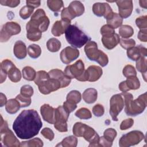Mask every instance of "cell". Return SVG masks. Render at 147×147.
Segmentation results:
<instances>
[{
  "label": "cell",
  "mask_w": 147,
  "mask_h": 147,
  "mask_svg": "<svg viewBox=\"0 0 147 147\" xmlns=\"http://www.w3.org/2000/svg\"><path fill=\"white\" fill-rule=\"evenodd\" d=\"M0 106L2 107L7 103V98L6 96L2 92H1L0 94Z\"/></svg>",
  "instance_id": "cell-60"
},
{
  "label": "cell",
  "mask_w": 147,
  "mask_h": 147,
  "mask_svg": "<svg viewBox=\"0 0 147 147\" xmlns=\"http://www.w3.org/2000/svg\"><path fill=\"white\" fill-rule=\"evenodd\" d=\"M123 75L126 78H127L129 76H136L137 75V72L134 68V67L130 64L126 65L123 69L122 71Z\"/></svg>",
  "instance_id": "cell-47"
},
{
  "label": "cell",
  "mask_w": 147,
  "mask_h": 147,
  "mask_svg": "<svg viewBox=\"0 0 147 147\" xmlns=\"http://www.w3.org/2000/svg\"><path fill=\"white\" fill-rule=\"evenodd\" d=\"M125 82L128 91L130 90H137L140 87V80L136 76L127 77V79L125 80Z\"/></svg>",
  "instance_id": "cell-29"
},
{
  "label": "cell",
  "mask_w": 147,
  "mask_h": 147,
  "mask_svg": "<svg viewBox=\"0 0 147 147\" xmlns=\"http://www.w3.org/2000/svg\"><path fill=\"white\" fill-rule=\"evenodd\" d=\"M117 134V131L113 128H108L105 130L103 133V137L107 141L113 142Z\"/></svg>",
  "instance_id": "cell-43"
},
{
  "label": "cell",
  "mask_w": 147,
  "mask_h": 147,
  "mask_svg": "<svg viewBox=\"0 0 147 147\" xmlns=\"http://www.w3.org/2000/svg\"><path fill=\"white\" fill-rule=\"evenodd\" d=\"M63 107L70 113L76 109L77 105L76 104L70 103L66 100L63 103Z\"/></svg>",
  "instance_id": "cell-55"
},
{
  "label": "cell",
  "mask_w": 147,
  "mask_h": 147,
  "mask_svg": "<svg viewBox=\"0 0 147 147\" xmlns=\"http://www.w3.org/2000/svg\"><path fill=\"white\" fill-rule=\"evenodd\" d=\"M21 107L20 103L18 102V100L15 99H9L5 106V109L6 111L11 114L16 113Z\"/></svg>",
  "instance_id": "cell-28"
},
{
  "label": "cell",
  "mask_w": 147,
  "mask_h": 147,
  "mask_svg": "<svg viewBox=\"0 0 147 147\" xmlns=\"http://www.w3.org/2000/svg\"><path fill=\"white\" fill-rule=\"evenodd\" d=\"M140 5L141 7L146 9V5H147V1H139Z\"/></svg>",
  "instance_id": "cell-62"
},
{
  "label": "cell",
  "mask_w": 147,
  "mask_h": 147,
  "mask_svg": "<svg viewBox=\"0 0 147 147\" xmlns=\"http://www.w3.org/2000/svg\"><path fill=\"white\" fill-rule=\"evenodd\" d=\"M21 32L20 25L15 22H7L3 25L1 31L0 40L2 42H6L10 37L18 34Z\"/></svg>",
  "instance_id": "cell-11"
},
{
  "label": "cell",
  "mask_w": 147,
  "mask_h": 147,
  "mask_svg": "<svg viewBox=\"0 0 147 147\" xmlns=\"http://www.w3.org/2000/svg\"><path fill=\"white\" fill-rule=\"evenodd\" d=\"M75 115L82 119H88L92 117L91 111L87 108L82 107L76 111Z\"/></svg>",
  "instance_id": "cell-38"
},
{
  "label": "cell",
  "mask_w": 147,
  "mask_h": 147,
  "mask_svg": "<svg viewBox=\"0 0 147 147\" xmlns=\"http://www.w3.org/2000/svg\"><path fill=\"white\" fill-rule=\"evenodd\" d=\"M48 74L49 78L52 79H55L57 80L61 86V88H65L68 86L71 81V79L67 76L60 69H53L51 70Z\"/></svg>",
  "instance_id": "cell-16"
},
{
  "label": "cell",
  "mask_w": 147,
  "mask_h": 147,
  "mask_svg": "<svg viewBox=\"0 0 147 147\" xmlns=\"http://www.w3.org/2000/svg\"><path fill=\"white\" fill-rule=\"evenodd\" d=\"M61 19H67L70 21L73 20V17L71 15L70 13L68 11V9L67 7H64L61 13Z\"/></svg>",
  "instance_id": "cell-57"
},
{
  "label": "cell",
  "mask_w": 147,
  "mask_h": 147,
  "mask_svg": "<svg viewBox=\"0 0 147 147\" xmlns=\"http://www.w3.org/2000/svg\"><path fill=\"white\" fill-rule=\"evenodd\" d=\"M115 2L118 7L119 15L122 18H127L131 15L133 9L132 1H117Z\"/></svg>",
  "instance_id": "cell-15"
},
{
  "label": "cell",
  "mask_w": 147,
  "mask_h": 147,
  "mask_svg": "<svg viewBox=\"0 0 147 147\" xmlns=\"http://www.w3.org/2000/svg\"><path fill=\"white\" fill-rule=\"evenodd\" d=\"M119 34L123 38H128L133 36L134 34V30L131 26L123 25L120 26Z\"/></svg>",
  "instance_id": "cell-33"
},
{
  "label": "cell",
  "mask_w": 147,
  "mask_h": 147,
  "mask_svg": "<svg viewBox=\"0 0 147 147\" xmlns=\"http://www.w3.org/2000/svg\"><path fill=\"white\" fill-rule=\"evenodd\" d=\"M38 86L40 92L44 95L49 94L61 88L60 83L57 80L50 78L42 82L38 85Z\"/></svg>",
  "instance_id": "cell-12"
},
{
  "label": "cell",
  "mask_w": 147,
  "mask_h": 147,
  "mask_svg": "<svg viewBox=\"0 0 147 147\" xmlns=\"http://www.w3.org/2000/svg\"><path fill=\"white\" fill-rule=\"evenodd\" d=\"M79 56V51L78 49L71 47H67L63 49L60 55L61 61L65 64H68L76 60Z\"/></svg>",
  "instance_id": "cell-14"
},
{
  "label": "cell",
  "mask_w": 147,
  "mask_h": 147,
  "mask_svg": "<svg viewBox=\"0 0 147 147\" xmlns=\"http://www.w3.org/2000/svg\"><path fill=\"white\" fill-rule=\"evenodd\" d=\"M87 57L91 61L97 62L101 67H105L109 63V58L106 53L98 49L97 44L94 41H88L84 47Z\"/></svg>",
  "instance_id": "cell-6"
},
{
  "label": "cell",
  "mask_w": 147,
  "mask_h": 147,
  "mask_svg": "<svg viewBox=\"0 0 147 147\" xmlns=\"http://www.w3.org/2000/svg\"><path fill=\"white\" fill-rule=\"evenodd\" d=\"M71 25V21L67 19H61L56 21L52 28L51 32L55 36H60L65 33L67 28Z\"/></svg>",
  "instance_id": "cell-18"
},
{
  "label": "cell",
  "mask_w": 147,
  "mask_h": 147,
  "mask_svg": "<svg viewBox=\"0 0 147 147\" xmlns=\"http://www.w3.org/2000/svg\"><path fill=\"white\" fill-rule=\"evenodd\" d=\"M92 11L95 16L98 17L103 16L106 20L110 18L114 13L108 3L100 2H96L93 5Z\"/></svg>",
  "instance_id": "cell-13"
},
{
  "label": "cell",
  "mask_w": 147,
  "mask_h": 147,
  "mask_svg": "<svg viewBox=\"0 0 147 147\" xmlns=\"http://www.w3.org/2000/svg\"><path fill=\"white\" fill-rule=\"evenodd\" d=\"M1 141L2 144L7 147L21 146L19 140L14 136L13 131L8 127L7 123L1 116Z\"/></svg>",
  "instance_id": "cell-7"
},
{
  "label": "cell",
  "mask_w": 147,
  "mask_h": 147,
  "mask_svg": "<svg viewBox=\"0 0 147 147\" xmlns=\"http://www.w3.org/2000/svg\"><path fill=\"white\" fill-rule=\"evenodd\" d=\"M6 76L7 74L2 69H1V83H2L6 80Z\"/></svg>",
  "instance_id": "cell-61"
},
{
  "label": "cell",
  "mask_w": 147,
  "mask_h": 147,
  "mask_svg": "<svg viewBox=\"0 0 147 147\" xmlns=\"http://www.w3.org/2000/svg\"><path fill=\"white\" fill-rule=\"evenodd\" d=\"M7 75H8L9 79L14 83L19 82L21 79V72L16 65L12 67L7 71Z\"/></svg>",
  "instance_id": "cell-30"
},
{
  "label": "cell",
  "mask_w": 147,
  "mask_h": 147,
  "mask_svg": "<svg viewBox=\"0 0 147 147\" xmlns=\"http://www.w3.org/2000/svg\"><path fill=\"white\" fill-rule=\"evenodd\" d=\"M33 88L29 85H24L21 88V94L27 97H31L33 94Z\"/></svg>",
  "instance_id": "cell-48"
},
{
  "label": "cell",
  "mask_w": 147,
  "mask_h": 147,
  "mask_svg": "<svg viewBox=\"0 0 147 147\" xmlns=\"http://www.w3.org/2000/svg\"><path fill=\"white\" fill-rule=\"evenodd\" d=\"M92 113L96 117H99L102 116L105 113L103 106L100 104L95 105L92 108Z\"/></svg>",
  "instance_id": "cell-49"
},
{
  "label": "cell",
  "mask_w": 147,
  "mask_h": 147,
  "mask_svg": "<svg viewBox=\"0 0 147 147\" xmlns=\"http://www.w3.org/2000/svg\"><path fill=\"white\" fill-rule=\"evenodd\" d=\"M69 113L63 107L60 106L55 110V119L56 122H67Z\"/></svg>",
  "instance_id": "cell-24"
},
{
  "label": "cell",
  "mask_w": 147,
  "mask_h": 147,
  "mask_svg": "<svg viewBox=\"0 0 147 147\" xmlns=\"http://www.w3.org/2000/svg\"><path fill=\"white\" fill-rule=\"evenodd\" d=\"M26 5L30 6L33 8H36L40 5V1H26Z\"/></svg>",
  "instance_id": "cell-59"
},
{
  "label": "cell",
  "mask_w": 147,
  "mask_h": 147,
  "mask_svg": "<svg viewBox=\"0 0 147 147\" xmlns=\"http://www.w3.org/2000/svg\"><path fill=\"white\" fill-rule=\"evenodd\" d=\"M82 96L81 94L79 91L77 90H72L70 91L67 95V101L74 103V104H77L79 103L81 100Z\"/></svg>",
  "instance_id": "cell-34"
},
{
  "label": "cell",
  "mask_w": 147,
  "mask_h": 147,
  "mask_svg": "<svg viewBox=\"0 0 147 147\" xmlns=\"http://www.w3.org/2000/svg\"><path fill=\"white\" fill-rule=\"evenodd\" d=\"M42 126L40 117L34 110H23L13 122V129L21 139L27 140L37 135Z\"/></svg>",
  "instance_id": "cell-1"
},
{
  "label": "cell",
  "mask_w": 147,
  "mask_h": 147,
  "mask_svg": "<svg viewBox=\"0 0 147 147\" xmlns=\"http://www.w3.org/2000/svg\"><path fill=\"white\" fill-rule=\"evenodd\" d=\"M119 43L121 46L125 49H128L130 48H132L134 47L136 45V41H134V40L132 38H129V39L121 38L119 41Z\"/></svg>",
  "instance_id": "cell-46"
},
{
  "label": "cell",
  "mask_w": 147,
  "mask_h": 147,
  "mask_svg": "<svg viewBox=\"0 0 147 147\" xmlns=\"http://www.w3.org/2000/svg\"><path fill=\"white\" fill-rule=\"evenodd\" d=\"M108 25L114 29H117L121 26L123 22V18L117 13H114L113 15L106 20Z\"/></svg>",
  "instance_id": "cell-27"
},
{
  "label": "cell",
  "mask_w": 147,
  "mask_h": 147,
  "mask_svg": "<svg viewBox=\"0 0 147 147\" xmlns=\"http://www.w3.org/2000/svg\"><path fill=\"white\" fill-rule=\"evenodd\" d=\"M136 68L137 70L142 73L144 80L146 81V71H147V60L146 57L141 56L136 61Z\"/></svg>",
  "instance_id": "cell-26"
},
{
  "label": "cell",
  "mask_w": 147,
  "mask_h": 147,
  "mask_svg": "<svg viewBox=\"0 0 147 147\" xmlns=\"http://www.w3.org/2000/svg\"><path fill=\"white\" fill-rule=\"evenodd\" d=\"M20 3L19 0H7L0 1V3L3 6H7L10 7H15L17 6Z\"/></svg>",
  "instance_id": "cell-54"
},
{
  "label": "cell",
  "mask_w": 147,
  "mask_h": 147,
  "mask_svg": "<svg viewBox=\"0 0 147 147\" xmlns=\"http://www.w3.org/2000/svg\"><path fill=\"white\" fill-rule=\"evenodd\" d=\"M33 11H34V8L26 5L23 6L21 9V10H20L19 14L20 17L22 19L26 20L30 16V15L33 13Z\"/></svg>",
  "instance_id": "cell-40"
},
{
  "label": "cell",
  "mask_w": 147,
  "mask_h": 147,
  "mask_svg": "<svg viewBox=\"0 0 147 147\" xmlns=\"http://www.w3.org/2000/svg\"><path fill=\"white\" fill-rule=\"evenodd\" d=\"M49 20L42 9H37L32 16L30 20L26 24L27 32L40 30L45 32L49 26Z\"/></svg>",
  "instance_id": "cell-3"
},
{
  "label": "cell",
  "mask_w": 147,
  "mask_h": 147,
  "mask_svg": "<svg viewBox=\"0 0 147 147\" xmlns=\"http://www.w3.org/2000/svg\"><path fill=\"white\" fill-rule=\"evenodd\" d=\"M21 146L41 147L43 146V142L39 138H34L26 141H23L21 144Z\"/></svg>",
  "instance_id": "cell-39"
},
{
  "label": "cell",
  "mask_w": 147,
  "mask_h": 147,
  "mask_svg": "<svg viewBox=\"0 0 147 147\" xmlns=\"http://www.w3.org/2000/svg\"><path fill=\"white\" fill-rule=\"evenodd\" d=\"M13 52L15 56L17 59H24L27 55V49L25 44L22 41H17L14 46Z\"/></svg>",
  "instance_id": "cell-23"
},
{
  "label": "cell",
  "mask_w": 147,
  "mask_h": 147,
  "mask_svg": "<svg viewBox=\"0 0 147 147\" xmlns=\"http://www.w3.org/2000/svg\"><path fill=\"white\" fill-rule=\"evenodd\" d=\"M49 78V75L48 73L45 72V71H39L36 73V78L34 80V83L36 85H38L42 82L48 79Z\"/></svg>",
  "instance_id": "cell-41"
},
{
  "label": "cell",
  "mask_w": 147,
  "mask_h": 147,
  "mask_svg": "<svg viewBox=\"0 0 147 147\" xmlns=\"http://www.w3.org/2000/svg\"><path fill=\"white\" fill-rule=\"evenodd\" d=\"M98 144H99V146L110 147V146H112L113 142L107 141L106 138H105V137L103 136H102L100 137H99Z\"/></svg>",
  "instance_id": "cell-56"
},
{
  "label": "cell",
  "mask_w": 147,
  "mask_h": 147,
  "mask_svg": "<svg viewBox=\"0 0 147 147\" xmlns=\"http://www.w3.org/2000/svg\"><path fill=\"white\" fill-rule=\"evenodd\" d=\"M136 25L140 30H145L147 28V16H143L138 17L136 20Z\"/></svg>",
  "instance_id": "cell-44"
},
{
  "label": "cell",
  "mask_w": 147,
  "mask_h": 147,
  "mask_svg": "<svg viewBox=\"0 0 147 147\" xmlns=\"http://www.w3.org/2000/svg\"><path fill=\"white\" fill-rule=\"evenodd\" d=\"M41 134L47 139H48L49 141H52L55 137L53 131L48 127H45L41 131Z\"/></svg>",
  "instance_id": "cell-50"
},
{
  "label": "cell",
  "mask_w": 147,
  "mask_h": 147,
  "mask_svg": "<svg viewBox=\"0 0 147 147\" xmlns=\"http://www.w3.org/2000/svg\"><path fill=\"white\" fill-rule=\"evenodd\" d=\"M41 36L42 32L40 30L29 32L26 33L27 38L32 41H38L41 38Z\"/></svg>",
  "instance_id": "cell-45"
},
{
  "label": "cell",
  "mask_w": 147,
  "mask_h": 147,
  "mask_svg": "<svg viewBox=\"0 0 147 147\" xmlns=\"http://www.w3.org/2000/svg\"><path fill=\"white\" fill-rule=\"evenodd\" d=\"M72 131L75 136L83 137L89 142V146H99V136L91 127L82 122H76L73 126Z\"/></svg>",
  "instance_id": "cell-4"
},
{
  "label": "cell",
  "mask_w": 147,
  "mask_h": 147,
  "mask_svg": "<svg viewBox=\"0 0 147 147\" xmlns=\"http://www.w3.org/2000/svg\"><path fill=\"white\" fill-rule=\"evenodd\" d=\"M102 68L97 65L90 66L84 72L85 80L94 82L98 80L102 75Z\"/></svg>",
  "instance_id": "cell-17"
},
{
  "label": "cell",
  "mask_w": 147,
  "mask_h": 147,
  "mask_svg": "<svg viewBox=\"0 0 147 147\" xmlns=\"http://www.w3.org/2000/svg\"><path fill=\"white\" fill-rule=\"evenodd\" d=\"M123 98L125 111L127 115L136 116L141 114L146 107V93L140 95L136 99H133V95L129 92H122Z\"/></svg>",
  "instance_id": "cell-2"
},
{
  "label": "cell",
  "mask_w": 147,
  "mask_h": 147,
  "mask_svg": "<svg viewBox=\"0 0 147 147\" xmlns=\"http://www.w3.org/2000/svg\"><path fill=\"white\" fill-rule=\"evenodd\" d=\"M138 39L142 42L147 41V31L146 29L140 30L138 33Z\"/></svg>",
  "instance_id": "cell-58"
},
{
  "label": "cell",
  "mask_w": 147,
  "mask_h": 147,
  "mask_svg": "<svg viewBox=\"0 0 147 147\" xmlns=\"http://www.w3.org/2000/svg\"><path fill=\"white\" fill-rule=\"evenodd\" d=\"M144 138L142 132L138 130H133L123 135L119 140V145L121 147H129L139 144Z\"/></svg>",
  "instance_id": "cell-9"
},
{
  "label": "cell",
  "mask_w": 147,
  "mask_h": 147,
  "mask_svg": "<svg viewBox=\"0 0 147 147\" xmlns=\"http://www.w3.org/2000/svg\"><path fill=\"white\" fill-rule=\"evenodd\" d=\"M65 36L67 42L76 48H82L90 38L78 27L70 25L65 32Z\"/></svg>",
  "instance_id": "cell-5"
},
{
  "label": "cell",
  "mask_w": 147,
  "mask_h": 147,
  "mask_svg": "<svg viewBox=\"0 0 147 147\" xmlns=\"http://www.w3.org/2000/svg\"><path fill=\"white\" fill-rule=\"evenodd\" d=\"M47 5L51 10L57 12L63 7V2L61 0H49L47 1Z\"/></svg>",
  "instance_id": "cell-37"
},
{
  "label": "cell",
  "mask_w": 147,
  "mask_h": 147,
  "mask_svg": "<svg viewBox=\"0 0 147 147\" xmlns=\"http://www.w3.org/2000/svg\"><path fill=\"white\" fill-rule=\"evenodd\" d=\"M127 57L133 61H137L141 56H147V49L146 48L140 45L133 47L127 49Z\"/></svg>",
  "instance_id": "cell-19"
},
{
  "label": "cell",
  "mask_w": 147,
  "mask_h": 147,
  "mask_svg": "<svg viewBox=\"0 0 147 147\" xmlns=\"http://www.w3.org/2000/svg\"><path fill=\"white\" fill-rule=\"evenodd\" d=\"M84 65L81 60H77L74 64L67 65L64 70V74L70 79L75 78L81 82H86L84 77Z\"/></svg>",
  "instance_id": "cell-8"
},
{
  "label": "cell",
  "mask_w": 147,
  "mask_h": 147,
  "mask_svg": "<svg viewBox=\"0 0 147 147\" xmlns=\"http://www.w3.org/2000/svg\"><path fill=\"white\" fill-rule=\"evenodd\" d=\"M47 47L49 51L56 52L59 51L61 48L60 41L56 38H51L47 42Z\"/></svg>",
  "instance_id": "cell-32"
},
{
  "label": "cell",
  "mask_w": 147,
  "mask_h": 147,
  "mask_svg": "<svg viewBox=\"0 0 147 147\" xmlns=\"http://www.w3.org/2000/svg\"><path fill=\"white\" fill-rule=\"evenodd\" d=\"M67 8L74 19L76 17L82 16L84 12V5L81 2L78 1L71 2Z\"/></svg>",
  "instance_id": "cell-22"
},
{
  "label": "cell",
  "mask_w": 147,
  "mask_h": 147,
  "mask_svg": "<svg viewBox=\"0 0 147 147\" xmlns=\"http://www.w3.org/2000/svg\"><path fill=\"white\" fill-rule=\"evenodd\" d=\"M78 144V139L76 137L74 136H68L61 142L60 144H57L56 146H61L64 147H75Z\"/></svg>",
  "instance_id": "cell-35"
},
{
  "label": "cell",
  "mask_w": 147,
  "mask_h": 147,
  "mask_svg": "<svg viewBox=\"0 0 147 147\" xmlns=\"http://www.w3.org/2000/svg\"><path fill=\"white\" fill-rule=\"evenodd\" d=\"M97 96L98 92L96 90L93 88L86 89L82 95V97L84 102L88 104L94 103L97 99Z\"/></svg>",
  "instance_id": "cell-25"
},
{
  "label": "cell",
  "mask_w": 147,
  "mask_h": 147,
  "mask_svg": "<svg viewBox=\"0 0 147 147\" xmlns=\"http://www.w3.org/2000/svg\"><path fill=\"white\" fill-rule=\"evenodd\" d=\"M115 33L114 29L108 24L104 25L100 28V34L102 36L108 35V34H113V33Z\"/></svg>",
  "instance_id": "cell-51"
},
{
  "label": "cell",
  "mask_w": 147,
  "mask_h": 147,
  "mask_svg": "<svg viewBox=\"0 0 147 147\" xmlns=\"http://www.w3.org/2000/svg\"><path fill=\"white\" fill-rule=\"evenodd\" d=\"M28 53L30 57L36 59L41 55V49L38 45L31 44L28 47Z\"/></svg>",
  "instance_id": "cell-36"
},
{
  "label": "cell",
  "mask_w": 147,
  "mask_h": 147,
  "mask_svg": "<svg viewBox=\"0 0 147 147\" xmlns=\"http://www.w3.org/2000/svg\"><path fill=\"white\" fill-rule=\"evenodd\" d=\"M55 110L48 104H44L40 107L41 114L44 121L51 124H54L55 119Z\"/></svg>",
  "instance_id": "cell-20"
},
{
  "label": "cell",
  "mask_w": 147,
  "mask_h": 147,
  "mask_svg": "<svg viewBox=\"0 0 147 147\" xmlns=\"http://www.w3.org/2000/svg\"><path fill=\"white\" fill-rule=\"evenodd\" d=\"M124 107V100L120 94L112 96L110 100V114L114 121H117V116Z\"/></svg>",
  "instance_id": "cell-10"
},
{
  "label": "cell",
  "mask_w": 147,
  "mask_h": 147,
  "mask_svg": "<svg viewBox=\"0 0 147 147\" xmlns=\"http://www.w3.org/2000/svg\"><path fill=\"white\" fill-rule=\"evenodd\" d=\"M22 76L24 79L28 81H32L34 80L36 75V72L32 67L26 66L22 69Z\"/></svg>",
  "instance_id": "cell-31"
},
{
  "label": "cell",
  "mask_w": 147,
  "mask_h": 147,
  "mask_svg": "<svg viewBox=\"0 0 147 147\" xmlns=\"http://www.w3.org/2000/svg\"><path fill=\"white\" fill-rule=\"evenodd\" d=\"M16 99L20 104L21 107H25L29 106L31 104V98L30 97H27L20 94L17 95Z\"/></svg>",
  "instance_id": "cell-42"
},
{
  "label": "cell",
  "mask_w": 147,
  "mask_h": 147,
  "mask_svg": "<svg viewBox=\"0 0 147 147\" xmlns=\"http://www.w3.org/2000/svg\"><path fill=\"white\" fill-rule=\"evenodd\" d=\"M55 128L60 132H66L68 130L67 122H56L54 123Z\"/></svg>",
  "instance_id": "cell-53"
},
{
  "label": "cell",
  "mask_w": 147,
  "mask_h": 147,
  "mask_svg": "<svg viewBox=\"0 0 147 147\" xmlns=\"http://www.w3.org/2000/svg\"><path fill=\"white\" fill-rule=\"evenodd\" d=\"M134 124V120L132 118H128L123 120L120 125V129L122 130H126L131 127Z\"/></svg>",
  "instance_id": "cell-52"
},
{
  "label": "cell",
  "mask_w": 147,
  "mask_h": 147,
  "mask_svg": "<svg viewBox=\"0 0 147 147\" xmlns=\"http://www.w3.org/2000/svg\"><path fill=\"white\" fill-rule=\"evenodd\" d=\"M120 38L118 34H113L102 36V41L104 47L108 49H112L119 43Z\"/></svg>",
  "instance_id": "cell-21"
}]
</instances>
